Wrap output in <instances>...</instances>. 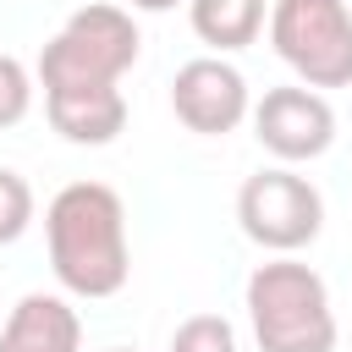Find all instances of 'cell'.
Returning a JSON list of instances; mask_svg holds the SVG:
<instances>
[{"label":"cell","mask_w":352,"mask_h":352,"mask_svg":"<svg viewBox=\"0 0 352 352\" xmlns=\"http://www.w3.org/2000/svg\"><path fill=\"white\" fill-rule=\"evenodd\" d=\"M110 352H132V346H110Z\"/></svg>","instance_id":"cell-15"},{"label":"cell","mask_w":352,"mask_h":352,"mask_svg":"<svg viewBox=\"0 0 352 352\" xmlns=\"http://www.w3.org/2000/svg\"><path fill=\"white\" fill-rule=\"evenodd\" d=\"M270 44L308 88L352 82V6L346 0H275Z\"/></svg>","instance_id":"cell-4"},{"label":"cell","mask_w":352,"mask_h":352,"mask_svg":"<svg viewBox=\"0 0 352 352\" xmlns=\"http://www.w3.org/2000/svg\"><path fill=\"white\" fill-rule=\"evenodd\" d=\"M132 11H170V6H182V0H126Z\"/></svg>","instance_id":"cell-14"},{"label":"cell","mask_w":352,"mask_h":352,"mask_svg":"<svg viewBox=\"0 0 352 352\" xmlns=\"http://www.w3.org/2000/svg\"><path fill=\"white\" fill-rule=\"evenodd\" d=\"M170 352H242V346H236L231 319H220V314H192V319L176 324Z\"/></svg>","instance_id":"cell-11"},{"label":"cell","mask_w":352,"mask_h":352,"mask_svg":"<svg viewBox=\"0 0 352 352\" xmlns=\"http://www.w3.org/2000/svg\"><path fill=\"white\" fill-rule=\"evenodd\" d=\"M248 319L258 352H336V308L319 270L270 258L248 275Z\"/></svg>","instance_id":"cell-2"},{"label":"cell","mask_w":352,"mask_h":352,"mask_svg":"<svg viewBox=\"0 0 352 352\" xmlns=\"http://www.w3.org/2000/svg\"><path fill=\"white\" fill-rule=\"evenodd\" d=\"M44 236H50V270L72 297L99 302L126 286L132 248H126V209L116 187L66 182L44 209Z\"/></svg>","instance_id":"cell-1"},{"label":"cell","mask_w":352,"mask_h":352,"mask_svg":"<svg viewBox=\"0 0 352 352\" xmlns=\"http://www.w3.org/2000/svg\"><path fill=\"white\" fill-rule=\"evenodd\" d=\"M170 110H176V121L187 126V132H198V138H226V132H236L242 121H248V77L231 66V60H220V55H198V60H187L182 72H176V82H170Z\"/></svg>","instance_id":"cell-7"},{"label":"cell","mask_w":352,"mask_h":352,"mask_svg":"<svg viewBox=\"0 0 352 352\" xmlns=\"http://www.w3.org/2000/svg\"><path fill=\"white\" fill-rule=\"evenodd\" d=\"M236 220L242 231L270 248V253H297L319 236L324 226V198L308 176H297L292 165H270V170H253L236 192Z\"/></svg>","instance_id":"cell-5"},{"label":"cell","mask_w":352,"mask_h":352,"mask_svg":"<svg viewBox=\"0 0 352 352\" xmlns=\"http://www.w3.org/2000/svg\"><path fill=\"white\" fill-rule=\"evenodd\" d=\"M0 352H82V319L66 297L28 292L0 324Z\"/></svg>","instance_id":"cell-9"},{"label":"cell","mask_w":352,"mask_h":352,"mask_svg":"<svg viewBox=\"0 0 352 352\" xmlns=\"http://www.w3.org/2000/svg\"><path fill=\"white\" fill-rule=\"evenodd\" d=\"M33 110V72L16 55H0V126H16Z\"/></svg>","instance_id":"cell-13"},{"label":"cell","mask_w":352,"mask_h":352,"mask_svg":"<svg viewBox=\"0 0 352 352\" xmlns=\"http://www.w3.org/2000/svg\"><path fill=\"white\" fill-rule=\"evenodd\" d=\"M138 22L126 6H82L60 22V33L38 50V82L50 88H88V82H121L138 60Z\"/></svg>","instance_id":"cell-3"},{"label":"cell","mask_w":352,"mask_h":352,"mask_svg":"<svg viewBox=\"0 0 352 352\" xmlns=\"http://www.w3.org/2000/svg\"><path fill=\"white\" fill-rule=\"evenodd\" d=\"M253 138L280 160V165H302L319 160L336 143V110L319 88H270L253 104Z\"/></svg>","instance_id":"cell-6"},{"label":"cell","mask_w":352,"mask_h":352,"mask_svg":"<svg viewBox=\"0 0 352 352\" xmlns=\"http://www.w3.org/2000/svg\"><path fill=\"white\" fill-rule=\"evenodd\" d=\"M28 226H33V187L11 165H0V248L16 242Z\"/></svg>","instance_id":"cell-12"},{"label":"cell","mask_w":352,"mask_h":352,"mask_svg":"<svg viewBox=\"0 0 352 352\" xmlns=\"http://www.w3.org/2000/svg\"><path fill=\"white\" fill-rule=\"evenodd\" d=\"M192 33L214 50H248L264 28V0H187Z\"/></svg>","instance_id":"cell-10"},{"label":"cell","mask_w":352,"mask_h":352,"mask_svg":"<svg viewBox=\"0 0 352 352\" xmlns=\"http://www.w3.org/2000/svg\"><path fill=\"white\" fill-rule=\"evenodd\" d=\"M44 110H50V126H55L66 143H82V148L116 143L121 126H126V99H121L116 82L50 88V94H44Z\"/></svg>","instance_id":"cell-8"}]
</instances>
